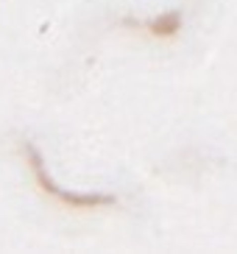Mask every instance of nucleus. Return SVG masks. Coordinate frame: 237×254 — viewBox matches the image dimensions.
I'll return each instance as SVG.
<instances>
[]
</instances>
